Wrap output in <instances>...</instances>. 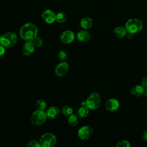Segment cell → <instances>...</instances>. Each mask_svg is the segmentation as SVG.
<instances>
[{
  "instance_id": "cell-1",
  "label": "cell",
  "mask_w": 147,
  "mask_h": 147,
  "mask_svg": "<svg viewBox=\"0 0 147 147\" xmlns=\"http://www.w3.org/2000/svg\"><path fill=\"white\" fill-rule=\"evenodd\" d=\"M37 27L33 23H26L20 29V37L25 41H32L37 36Z\"/></svg>"
},
{
  "instance_id": "cell-2",
  "label": "cell",
  "mask_w": 147,
  "mask_h": 147,
  "mask_svg": "<svg viewBox=\"0 0 147 147\" xmlns=\"http://www.w3.org/2000/svg\"><path fill=\"white\" fill-rule=\"evenodd\" d=\"M125 28L128 33L135 34L142 29L143 23L142 21L138 18H130L126 21Z\"/></svg>"
},
{
  "instance_id": "cell-3",
  "label": "cell",
  "mask_w": 147,
  "mask_h": 147,
  "mask_svg": "<svg viewBox=\"0 0 147 147\" xmlns=\"http://www.w3.org/2000/svg\"><path fill=\"white\" fill-rule=\"evenodd\" d=\"M17 42V35L13 32H7L2 36L0 44H2L5 48H10L15 46Z\"/></svg>"
},
{
  "instance_id": "cell-4",
  "label": "cell",
  "mask_w": 147,
  "mask_h": 147,
  "mask_svg": "<svg viewBox=\"0 0 147 147\" xmlns=\"http://www.w3.org/2000/svg\"><path fill=\"white\" fill-rule=\"evenodd\" d=\"M86 106L92 110L98 109L101 103V98L100 95L97 92L91 93L86 100Z\"/></svg>"
},
{
  "instance_id": "cell-5",
  "label": "cell",
  "mask_w": 147,
  "mask_h": 147,
  "mask_svg": "<svg viewBox=\"0 0 147 147\" xmlns=\"http://www.w3.org/2000/svg\"><path fill=\"white\" fill-rule=\"evenodd\" d=\"M39 142L41 147H52L56 143V137L52 133H46L41 136Z\"/></svg>"
},
{
  "instance_id": "cell-6",
  "label": "cell",
  "mask_w": 147,
  "mask_h": 147,
  "mask_svg": "<svg viewBox=\"0 0 147 147\" xmlns=\"http://www.w3.org/2000/svg\"><path fill=\"white\" fill-rule=\"evenodd\" d=\"M47 118L45 111L37 110L34 111L30 117L31 122L33 125L40 126L42 125Z\"/></svg>"
},
{
  "instance_id": "cell-7",
  "label": "cell",
  "mask_w": 147,
  "mask_h": 147,
  "mask_svg": "<svg viewBox=\"0 0 147 147\" xmlns=\"http://www.w3.org/2000/svg\"><path fill=\"white\" fill-rule=\"evenodd\" d=\"M94 133L93 129L90 126H83L78 131V137L82 140H87L91 138Z\"/></svg>"
},
{
  "instance_id": "cell-8",
  "label": "cell",
  "mask_w": 147,
  "mask_h": 147,
  "mask_svg": "<svg viewBox=\"0 0 147 147\" xmlns=\"http://www.w3.org/2000/svg\"><path fill=\"white\" fill-rule=\"evenodd\" d=\"M69 70V64L65 61L59 63L55 67V73L56 76L62 77L65 75Z\"/></svg>"
},
{
  "instance_id": "cell-9",
  "label": "cell",
  "mask_w": 147,
  "mask_h": 147,
  "mask_svg": "<svg viewBox=\"0 0 147 147\" xmlns=\"http://www.w3.org/2000/svg\"><path fill=\"white\" fill-rule=\"evenodd\" d=\"M41 17L45 22L48 24H51L56 21V14L52 10L46 9L42 11Z\"/></svg>"
},
{
  "instance_id": "cell-10",
  "label": "cell",
  "mask_w": 147,
  "mask_h": 147,
  "mask_svg": "<svg viewBox=\"0 0 147 147\" xmlns=\"http://www.w3.org/2000/svg\"><path fill=\"white\" fill-rule=\"evenodd\" d=\"M75 38L74 33L71 30H65L64 31L60 36V41L65 44H68L72 43Z\"/></svg>"
},
{
  "instance_id": "cell-11",
  "label": "cell",
  "mask_w": 147,
  "mask_h": 147,
  "mask_svg": "<svg viewBox=\"0 0 147 147\" xmlns=\"http://www.w3.org/2000/svg\"><path fill=\"white\" fill-rule=\"evenodd\" d=\"M120 104L119 101L115 98H110L108 99L105 103L106 109L110 112L116 111L119 107Z\"/></svg>"
},
{
  "instance_id": "cell-12",
  "label": "cell",
  "mask_w": 147,
  "mask_h": 147,
  "mask_svg": "<svg viewBox=\"0 0 147 147\" xmlns=\"http://www.w3.org/2000/svg\"><path fill=\"white\" fill-rule=\"evenodd\" d=\"M35 46L32 41H26L22 47V53L25 56L31 55L34 51Z\"/></svg>"
},
{
  "instance_id": "cell-13",
  "label": "cell",
  "mask_w": 147,
  "mask_h": 147,
  "mask_svg": "<svg viewBox=\"0 0 147 147\" xmlns=\"http://www.w3.org/2000/svg\"><path fill=\"white\" fill-rule=\"evenodd\" d=\"M60 113L59 108L55 106H51L49 107L45 111V113L48 118L50 119H53L56 118Z\"/></svg>"
},
{
  "instance_id": "cell-14",
  "label": "cell",
  "mask_w": 147,
  "mask_h": 147,
  "mask_svg": "<svg viewBox=\"0 0 147 147\" xmlns=\"http://www.w3.org/2000/svg\"><path fill=\"white\" fill-rule=\"evenodd\" d=\"M93 24L92 20L89 17H85L81 19L80 21V26L84 30L90 29Z\"/></svg>"
},
{
  "instance_id": "cell-15",
  "label": "cell",
  "mask_w": 147,
  "mask_h": 147,
  "mask_svg": "<svg viewBox=\"0 0 147 147\" xmlns=\"http://www.w3.org/2000/svg\"><path fill=\"white\" fill-rule=\"evenodd\" d=\"M76 37L78 40L81 42H87L91 38V34L88 31L83 30L78 32Z\"/></svg>"
},
{
  "instance_id": "cell-16",
  "label": "cell",
  "mask_w": 147,
  "mask_h": 147,
  "mask_svg": "<svg viewBox=\"0 0 147 147\" xmlns=\"http://www.w3.org/2000/svg\"><path fill=\"white\" fill-rule=\"evenodd\" d=\"M127 33V32L126 28L123 26H117L114 29L113 31L114 35L118 38H124L126 36Z\"/></svg>"
},
{
  "instance_id": "cell-17",
  "label": "cell",
  "mask_w": 147,
  "mask_h": 147,
  "mask_svg": "<svg viewBox=\"0 0 147 147\" xmlns=\"http://www.w3.org/2000/svg\"><path fill=\"white\" fill-rule=\"evenodd\" d=\"M145 88L142 85H136L133 86L130 91L131 94L136 97H140L144 94Z\"/></svg>"
},
{
  "instance_id": "cell-18",
  "label": "cell",
  "mask_w": 147,
  "mask_h": 147,
  "mask_svg": "<svg viewBox=\"0 0 147 147\" xmlns=\"http://www.w3.org/2000/svg\"><path fill=\"white\" fill-rule=\"evenodd\" d=\"M89 110L86 105H81L77 111V115L80 118H85L88 115Z\"/></svg>"
},
{
  "instance_id": "cell-19",
  "label": "cell",
  "mask_w": 147,
  "mask_h": 147,
  "mask_svg": "<svg viewBox=\"0 0 147 147\" xmlns=\"http://www.w3.org/2000/svg\"><path fill=\"white\" fill-rule=\"evenodd\" d=\"M79 122V117L77 115L72 114L68 117V123L69 126H75Z\"/></svg>"
},
{
  "instance_id": "cell-20",
  "label": "cell",
  "mask_w": 147,
  "mask_h": 147,
  "mask_svg": "<svg viewBox=\"0 0 147 147\" xmlns=\"http://www.w3.org/2000/svg\"><path fill=\"white\" fill-rule=\"evenodd\" d=\"M67 15L63 12H59L56 14V21L59 23H63L67 20Z\"/></svg>"
},
{
  "instance_id": "cell-21",
  "label": "cell",
  "mask_w": 147,
  "mask_h": 147,
  "mask_svg": "<svg viewBox=\"0 0 147 147\" xmlns=\"http://www.w3.org/2000/svg\"><path fill=\"white\" fill-rule=\"evenodd\" d=\"M62 113L64 115L69 117L73 114V109L69 106L66 105L62 108Z\"/></svg>"
},
{
  "instance_id": "cell-22",
  "label": "cell",
  "mask_w": 147,
  "mask_h": 147,
  "mask_svg": "<svg viewBox=\"0 0 147 147\" xmlns=\"http://www.w3.org/2000/svg\"><path fill=\"white\" fill-rule=\"evenodd\" d=\"M36 108L37 110L44 111L47 107V104L42 99H38L36 103Z\"/></svg>"
},
{
  "instance_id": "cell-23",
  "label": "cell",
  "mask_w": 147,
  "mask_h": 147,
  "mask_svg": "<svg viewBox=\"0 0 147 147\" xmlns=\"http://www.w3.org/2000/svg\"><path fill=\"white\" fill-rule=\"evenodd\" d=\"M32 41L36 47H41L43 45V40L38 36L35 37Z\"/></svg>"
},
{
  "instance_id": "cell-24",
  "label": "cell",
  "mask_w": 147,
  "mask_h": 147,
  "mask_svg": "<svg viewBox=\"0 0 147 147\" xmlns=\"http://www.w3.org/2000/svg\"><path fill=\"white\" fill-rule=\"evenodd\" d=\"M117 147H130V142L126 140H122L117 142L116 144Z\"/></svg>"
},
{
  "instance_id": "cell-25",
  "label": "cell",
  "mask_w": 147,
  "mask_h": 147,
  "mask_svg": "<svg viewBox=\"0 0 147 147\" xmlns=\"http://www.w3.org/2000/svg\"><path fill=\"white\" fill-rule=\"evenodd\" d=\"M58 57L61 61H66L68 58V54L64 50H61L59 52Z\"/></svg>"
},
{
  "instance_id": "cell-26",
  "label": "cell",
  "mask_w": 147,
  "mask_h": 147,
  "mask_svg": "<svg viewBox=\"0 0 147 147\" xmlns=\"http://www.w3.org/2000/svg\"><path fill=\"white\" fill-rule=\"evenodd\" d=\"M26 145L28 146H31V147H41L40 142L37 141L36 140H32L29 141Z\"/></svg>"
},
{
  "instance_id": "cell-27",
  "label": "cell",
  "mask_w": 147,
  "mask_h": 147,
  "mask_svg": "<svg viewBox=\"0 0 147 147\" xmlns=\"http://www.w3.org/2000/svg\"><path fill=\"white\" fill-rule=\"evenodd\" d=\"M141 85L144 88H147V76L144 77L141 81Z\"/></svg>"
},
{
  "instance_id": "cell-28",
  "label": "cell",
  "mask_w": 147,
  "mask_h": 147,
  "mask_svg": "<svg viewBox=\"0 0 147 147\" xmlns=\"http://www.w3.org/2000/svg\"><path fill=\"white\" fill-rule=\"evenodd\" d=\"M5 53V48L0 44V57H2Z\"/></svg>"
},
{
  "instance_id": "cell-29",
  "label": "cell",
  "mask_w": 147,
  "mask_h": 147,
  "mask_svg": "<svg viewBox=\"0 0 147 147\" xmlns=\"http://www.w3.org/2000/svg\"><path fill=\"white\" fill-rule=\"evenodd\" d=\"M142 140L144 141H147V131H144L142 136Z\"/></svg>"
},
{
  "instance_id": "cell-30",
  "label": "cell",
  "mask_w": 147,
  "mask_h": 147,
  "mask_svg": "<svg viewBox=\"0 0 147 147\" xmlns=\"http://www.w3.org/2000/svg\"><path fill=\"white\" fill-rule=\"evenodd\" d=\"M144 95L147 98V88H145V90H144Z\"/></svg>"
},
{
  "instance_id": "cell-31",
  "label": "cell",
  "mask_w": 147,
  "mask_h": 147,
  "mask_svg": "<svg viewBox=\"0 0 147 147\" xmlns=\"http://www.w3.org/2000/svg\"><path fill=\"white\" fill-rule=\"evenodd\" d=\"M1 37H2V36H0V43H1Z\"/></svg>"
}]
</instances>
